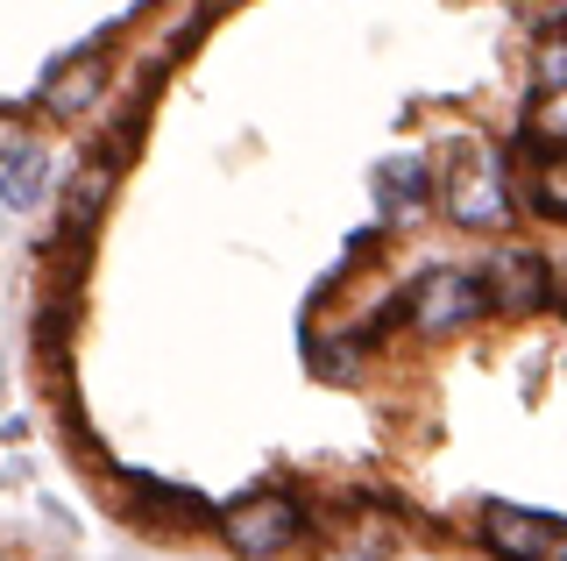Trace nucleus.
I'll list each match as a JSON object with an SVG mask.
<instances>
[{
	"instance_id": "obj_1",
	"label": "nucleus",
	"mask_w": 567,
	"mask_h": 561,
	"mask_svg": "<svg viewBox=\"0 0 567 561\" xmlns=\"http://www.w3.org/2000/svg\"><path fill=\"white\" fill-rule=\"evenodd\" d=\"M440 206L461 221V227H475V235H489V227H504L511 221V178H504V156H489L483 143H454L447 156H440Z\"/></svg>"
},
{
	"instance_id": "obj_2",
	"label": "nucleus",
	"mask_w": 567,
	"mask_h": 561,
	"mask_svg": "<svg viewBox=\"0 0 567 561\" xmlns=\"http://www.w3.org/2000/svg\"><path fill=\"white\" fill-rule=\"evenodd\" d=\"M220 533L241 561H284L291 548L312 540V519H306V498H298V490H256V498H241V504L220 512Z\"/></svg>"
},
{
	"instance_id": "obj_3",
	"label": "nucleus",
	"mask_w": 567,
	"mask_h": 561,
	"mask_svg": "<svg viewBox=\"0 0 567 561\" xmlns=\"http://www.w3.org/2000/svg\"><path fill=\"white\" fill-rule=\"evenodd\" d=\"M404 313H412L419 335H454V327H475L489 306V285L483 271H454V263H433V271H419V285L404 292Z\"/></svg>"
},
{
	"instance_id": "obj_4",
	"label": "nucleus",
	"mask_w": 567,
	"mask_h": 561,
	"mask_svg": "<svg viewBox=\"0 0 567 561\" xmlns=\"http://www.w3.org/2000/svg\"><path fill=\"white\" fill-rule=\"evenodd\" d=\"M312 540H319V561H390L398 554V519L369 498H348L333 526H312Z\"/></svg>"
},
{
	"instance_id": "obj_5",
	"label": "nucleus",
	"mask_w": 567,
	"mask_h": 561,
	"mask_svg": "<svg viewBox=\"0 0 567 561\" xmlns=\"http://www.w3.org/2000/svg\"><path fill=\"white\" fill-rule=\"evenodd\" d=\"M483 540L504 561H567V519L554 512H525V504H489Z\"/></svg>"
},
{
	"instance_id": "obj_6",
	"label": "nucleus",
	"mask_w": 567,
	"mask_h": 561,
	"mask_svg": "<svg viewBox=\"0 0 567 561\" xmlns=\"http://www.w3.org/2000/svg\"><path fill=\"white\" fill-rule=\"evenodd\" d=\"M483 285H489V306H496V313H518V320H525V313H539V306H554V299H560V277H554V263H546V256H532V249H511V256H496Z\"/></svg>"
},
{
	"instance_id": "obj_7",
	"label": "nucleus",
	"mask_w": 567,
	"mask_h": 561,
	"mask_svg": "<svg viewBox=\"0 0 567 561\" xmlns=\"http://www.w3.org/2000/svg\"><path fill=\"white\" fill-rule=\"evenodd\" d=\"M43 185H50V156L35 143L0 156V206H8V214H29V206L43 200Z\"/></svg>"
},
{
	"instance_id": "obj_8",
	"label": "nucleus",
	"mask_w": 567,
	"mask_h": 561,
	"mask_svg": "<svg viewBox=\"0 0 567 561\" xmlns=\"http://www.w3.org/2000/svg\"><path fill=\"white\" fill-rule=\"evenodd\" d=\"M525 150L532 156H567V85L560 93H539L525 108Z\"/></svg>"
},
{
	"instance_id": "obj_9",
	"label": "nucleus",
	"mask_w": 567,
	"mask_h": 561,
	"mask_svg": "<svg viewBox=\"0 0 567 561\" xmlns=\"http://www.w3.org/2000/svg\"><path fill=\"white\" fill-rule=\"evenodd\" d=\"M525 206H532L539 221H567V156H532Z\"/></svg>"
},
{
	"instance_id": "obj_10",
	"label": "nucleus",
	"mask_w": 567,
	"mask_h": 561,
	"mask_svg": "<svg viewBox=\"0 0 567 561\" xmlns=\"http://www.w3.org/2000/svg\"><path fill=\"white\" fill-rule=\"evenodd\" d=\"M377 200H398V206H425L433 200V171L419 156H398V164L377 171Z\"/></svg>"
},
{
	"instance_id": "obj_11",
	"label": "nucleus",
	"mask_w": 567,
	"mask_h": 561,
	"mask_svg": "<svg viewBox=\"0 0 567 561\" xmlns=\"http://www.w3.org/2000/svg\"><path fill=\"white\" fill-rule=\"evenodd\" d=\"M93 93H100V64H79L71 79H58V85H50V114H79Z\"/></svg>"
},
{
	"instance_id": "obj_12",
	"label": "nucleus",
	"mask_w": 567,
	"mask_h": 561,
	"mask_svg": "<svg viewBox=\"0 0 567 561\" xmlns=\"http://www.w3.org/2000/svg\"><path fill=\"white\" fill-rule=\"evenodd\" d=\"M532 79H539V93H560V85H567V29H554V37L539 43V58H532Z\"/></svg>"
},
{
	"instance_id": "obj_13",
	"label": "nucleus",
	"mask_w": 567,
	"mask_h": 561,
	"mask_svg": "<svg viewBox=\"0 0 567 561\" xmlns=\"http://www.w3.org/2000/svg\"><path fill=\"white\" fill-rule=\"evenodd\" d=\"M511 8H518L525 22H539V29H567V0H511Z\"/></svg>"
},
{
	"instance_id": "obj_14",
	"label": "nucleus",
	"mask_w": 567,
	"mask_h": 561,
	"mask_svg": "<svg viewBox=\"0 0 567 561\" xmlns=\"http://www.w3.org/2000/svg\"><path fill=\"white\" fill-rule=\"evenodd\" d=\"M0 150H22V143H14V129H8V114H0Z\"/></svg>"
},
{
	"instance_id": "obj_15",
	"label": "nucleus",
	"mask_w": 567,
	"mask_h": 561,
	"mask_svg": "<svg viewBox=\"0 0 567 561\" xmlns=\"http://www.w3.org/2000/svg\"><path fill=\"white\" fill-rule=\"evenodd\" d=\"M560 306H567V271H560Z\"/></svg>"
}]
</instances>
